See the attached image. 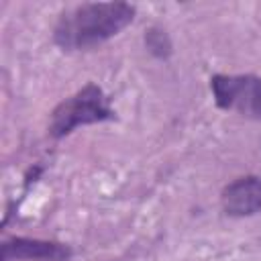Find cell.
<instances>
[{"mask_svg":"<svg viewBox=\"0 0 261 261\" xmlns=\"http://www.w3.org/2000/svg\"><path fill=\"white\" fill-rule=\"evenodd\" d=\"M137 8L128 2H84L61 12L53 41L63 51H90L116 37L135 20Z\"/></svg>","mask_w":261,"mask_h":261,"instance_id":"1","label":"cell"},{"mask_svg":"<svg viewBox=\"0 0 261 261\" xmlns=\"http://www.w3.org/2000/svg\"><path fill=\"white\" fill-rule=\"evenodd\" d=\"M222 210L232 218L253 216L261 210V177L243 175L230 181L220 196Z\"/></svg>","mask_w":261,"mask_h":261,"instance_id":"5","label":"cell"},{"mask_svg":"<svg viewBox=\"0 0 261 261\" xmlns=\"http://www.w3.org/2000/svg\"><path fill=\"white\" fill-rule=\"evenodd\" d=\"M114 118L116 112L110 108V98L98 84L88 82L82 90H77L73 96L65 98L53 108L49 120V135L53 139H61L77 126L106 122Z\"/></svg>","mask_w":261,"mask_h":261,"instance_id":"2","label":"cell"},{"mask_svg":"<svg viewBox=\"0 0 261 261\" xmlns=\"http://www.w3.org/2000/svg\"><path fill=\"white\" fill-rule=\"evenodd\" d=\"M73 251L65 243L57 241H41V239H27L14 237L2 243V259L4 261H67L71 259Z\"/></svg>","mask_w":261,"mask_h":261,"instance_id":"4","label":"cell"},{"mask_svg":"<svg viewBox=\"0 0 261 261\" xmlns=\"http://www.w3.org/2000/svg\"><path fill=\"white\" fill-rule=\"evenodd\" d=\"M145 47L149 49L151 55H155L159 59H167L171 55V51H173L169 35L159 27H151L145 33Z\"/></svg>","mask_w":261,"mask_h":261,"instance_id":"6","label":"cell"},{"mask_svg":"<svg viewBox=\"0 0 261 261\" xmlns=\"http://www.w3.org/2000/svg\"><path fill=\"white\" fill-rule=\"evenodd\" d=\"M210 90L218 108L237 112L245 118L261 120V77L259 75L216 73L210 77Z\"/></svg>","mask_w":261,"mask_h":261,"instance_id":"3","label":"cell"}]
</instances>
